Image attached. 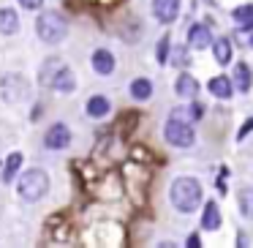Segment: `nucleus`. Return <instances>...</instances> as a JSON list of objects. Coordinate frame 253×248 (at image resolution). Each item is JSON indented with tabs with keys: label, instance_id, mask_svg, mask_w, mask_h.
Listing matches in <instances>:
<instances>
[{
	"label": "nucleus",
	"instance_id": "1",
	"mask_svg": "<svg viewBox=\"0 0 253 248\" xmlns=\"http://www.w3.org/2000/svg\"><path fill=\"white\" fill-rule=\"evenodd\" d=\"M202 197H204L202 186H199V180H193V177H177L169 188V199H171V204H174V210H180V213H193V210H199Z\"/></svg>",
	"mask_w": 253,
	"mask_h": 248
},
{
	"label": "nucleus",
	"instance_id": "2",
	"mask_svg": "<svg viewBox=\"0 0 253 248\" xmlns=\"http://www.w3.org/2000/svg\"><path fill=\"white\" fill-rule=\"evenodd\" d=\"M17 194H19V199L28 202V204L41 202V199L49 194V175H46V169L33 166V169L22 172V177L17 180Z\"/></svg>",
	"mask_w": 253,
	"mask_h": 248
},
{
	"label": "nucleus",
	"instance_id": "3",
	"mask_svg": "<svg viewBox=\"0 0 253 248\" xmlns=\"http://www.w3.org/2000/svg\"><path fill=\"white\" fill-rule=\"evenodd\" d=\"M39 77H41V82L49 85L57 93H74V90H77V77H74V71L63 60H57V57H49V60L44 63Z\"/></svg>",
	"mask_w": 253,
	"mask_h": 248
},
{
	"label": "nucleus",
	"instance_id": "4",
	"mask_svg": "<svg viewBox=\"0 0 253 248\" xmlns=\"http://www.w3.org/2000/svg\"><path fill=\"white\" fill-rule=\"evenodd\" d=\"M36 36H39L44 44H60L68 36V22L60 11H41L36 17Z\"/></svg>",
	"mask_w": 253,
	"mask_h": 248
},
{
	"label": "nucleus",
	"instance_id": "5",
	"mask_svg": "<svg viewBox=\"0 0 253 248\" xmlns=\"http://www.w3.org/2000/svg\"><path fill=\"white\" fill-rule=\"evenodd\" d=\"M0 96H3L6 104H28L30 96H33L30 79L22 77V74H6L0 79Z\"/></svg>",
	"mask_w": 253,
	"mask_h": 248
},
{
	"label": "nucleus",
	"instance_id": "6",
	"mask_svg": "<svg viewBox=\"0 0 253 248\" xmlns=\"http://www.w3.org/2000/svg\"><path fill=\"white\" fill-rule=\"evenodd\" d=\"M164 139L171 148H191L196 142V131H193V123L180 120V117H169L164 126Z\"/></svg>",
	"mask_w": 253,
	"mask_h": 248
},
{
	"label": "nucleus",
	"instance_id": "7",
	"mask_svg": "<svg viewBox=\"0 0 253 248\" xmlns=\"http://www.w3.org/2000/svg\"><path fill=\"white\" fill-rule=\"evenodd\" d=\"M71 145V128L66 123H55L49 131L44 134V148L46 150H66Z\"/></svg>",
	"mask_w": 253,
	"mask_h": 248
},
{
	"label": "nucleus",
	"instance_id": "8",
	"mask_svg": "<svg viewBox=\"0 0 253 248\" xmlns=\"http://www.w3.org/2000/svg\"><path fill=\"white\" fill-rule=\"evenodd\" d=\"M180 14V0H153V17L161 25H171Z\"/></svg>",
	"mask_w": 253,
	"mask_h": 248
},
{
	"label": "nucleus",
	"instance_id": "9",
	"mask_svg": "<svg viewBox=\"0 0 253 248\" xmlns=\"http://www.w3.org/2000/svg\"><path fill=\"white\" fill-rule=\"evenodd\" d=\"M90 66H93L95 74L109 77V74H115V55L109 50H95L93 57H90Z\"/></svg>",
	"mask_w": 253,
	"mask_h": 248
},
{
	"label": "nucleus",
	"instance_id": "10",
	"mask_svg": "<svg viewBox=\"0 0 253 248\" xmlns=\"http://www.w3.org/2000/svg\"><path fill=\"white\" fill-rule=\"evenodd\" d=\"M212 30L207 28V25H193L191 30H188V44L193 47V50H207V47H212Z\"/></svg>",
	"mask_w": 253,
	"mask_h": 248
},
{
	"label": "nucleus",
	"instance_id": "11",
	"mask_svg": "<svg viewBox=\"0 0 253 248\" xmlns=\"http://www.w3.org/2000/svg\"><path fill=\"white\" fill-rule=\"evenodd\" d=\"M174 93L180 96V99H185V101H193L199 96V82L191 77V74H180L177 82H174Z\"/></svg>",
	"mask_w": 253,
	"mask_h": 248
},
{
	"label": "nucleus",
	"instance_id": "12",
	"mask_svg": "<svg viewBox=\"0 0 253 248\" xmlns=\"http://www.w3.org/2000/svg\"><path fill=\"white\" fill-rule=\"evenodd\" d=\"M207 90L215 96V99L226 101V99H231V93H234V82H231L229 77H212L207 82Z\"/></svg>",
	"mask_w": 253,
	"mask_h": 248
},
{
	"label": "nucleus",
	"instance_id": "13",
	"mask_svg": "<svg viewBox=\"0 0 253 248\" xmlns=\"http://www.w3.org/2000/svg\"><path fill=\"white\" fill-rule=\"evenodd\" d=\"M234 88L240 90V93H251L253 88V71L248 63H237L234 66Z\"/></svg>",
	"mask_w": 253,
	"mask_h": 248
},
{
	"label": "nucleus",
	"instance_id": "14",
	"mask_svg": "<svg viewBox=\"0 0 253 248\" xmlns=\"http://www.w3.org/2000/svg\"><path fill=\"white\" fill-rule=\"evenodd\" d=\"M202 229H204V232H215V229H220V210H218V202H207V204H204V213H202Z\"/></svg>",
	"mask_w": 253,
	"mask_h": 248
},
{
	"label": "nucleus",
	"instance_id": "15",
	"mask_svg": "<svg viewBox=\"0 0 253 248\" xmlns=\"http://www.w3.org/2000/svg\"><path fill=\"white\" fill-rule=\"evenodd\" d=\"M19 30V14L14 8H0V36H14Z\"/></svg>",
	"mask_w": 253,
	"mask_h": 248
},
{
	"label": "nucleus",
	"instance_id": "16",
	"mask_svg": "<svg viewBox=\"0 0 253 248\" xmlns=\"http://www.w3.org/2000/svg\"><path fill=\"white\" fill-rule=\"evenodd\" d=\"M84 109H87V115H90V117L101 120V117L109 115L112 104H109V99H106V96H93V99H90L87 104H84Z\"/></svg>",
	"mask_w": 253,
	"mask_h": 248
},
{
	"label": "nucleus",
	"instance_id": "17",
	"mask_svg": "<svg viewBox=\"0 0 253 248\" xmlns=\"http://www.w3.org/2000/svg\"><path fill=\"white\" fill-rule=\"evenodd\" d=\"M212 55H215V60H218L220 66H229L231 55H234V50H231V41H229V39H215V41H212Z\"/></svg>",
	"mask_w": 253,
	"mask_h": 248
},
{
	"label": "nucleus",
	"instance_id": "18",
	"mask_svg": "<svg viewBox=\"0 0 253 248\" xmlns=\"http://www.w3.org/2000/svg\"><path fill=\"white\" fill-rule=\"evenodd\" d=\"M202 115H204V106H202V104L177 106V109L171 112V117H180V120H188V123H196V120H202Z\"/></svg>",
	"mask_w": 253,
	"mask_h": 248
},
{
	"label": "nucleus",
	"instance_id": "19",
	"mask_svg": "<svg viewBox=\"0 0 253 248\" xmlns=\"http://www.w3.org/2000/svg\"><path fill=\"white\" fill-rule=\"evenodd\" d=\"M150 96H153V82H150L147 77H139L131 82V99L136 101H147Z\"/></svg>",
	"mask_w": 253,
	"mask_h": 248
},
{
	"label": "nucleus",
	"instance_id": "20",
	"mask_svg": "<svg viewBox=\"0 0 253 248\" xmlns=\"http://www.w3.org/2000/svg\"><path fill=\"white\" fill-rule=\"evenodd\" d=\"M19 169H22V153H11L6 158V166H3V183H14Z\"/></svg>",
	"mask_w": 253,
	"mask_h": 248
},
{
	"label": "nucleus",
	"instance_id": "21",
	"mask_svg": "<svg viewBox=\"0 0 253 248\" xmlns=\"http://www.w3.org/2000/svg\"><path fill=\"white\" fill-rule=\"evenodd\" d=\"M231 17H234V22L242 25V30H251L253 28V3H248V6H237L234 11H231Z\"/></svg>",
	"mask_w": 253,
	"mask_h": 248
},
{
	"label": "nucleus",
	"instance_id": "22",
	"mask_svg": "<svg viewBox=\"0 0 253 248\" xmlns=\"http://www.w3.org/2000/svg\"><path fill=\"white\" fill-rule=\"evenodd\" d=\"M240 210H242L245 218L253 221V191H251V188H242V191H240Z\"/></svg>",
	"mask_w": 253,
	"mask_h": 248
},
{
	"label": "nucleus",
	"instance_id": "23",
	"mask_svg": "<svg viewBox=\"0 0 253 248\" xmlns=\"http://www.w3.org/2000/svg\"><path fill=\"white\" fill-rule=\"evenodd\" d=\"M169 44H171L169 36H164V39L158 41V52H155V57H158L161 66H166V60H169Z\"/></svg>",
	"mask_w": 253,
	"mask_h": 248
},
{
	"label": "nucleus",
	"instance_id": "24",
	"mask_svg": "<svg viewBox=\"0 0 253 248\" xmlns=\"http://www.w3.org/2000/svg\"><path fill=\"white\" fill-rule=\"evenodd\" d=\"M22 8H28V11H39L41 6H44V0H17Z\"/></svg>",
	"mask_w": 253,
	"mask_h": 248
},
{
	"label": "nucleus",
	"instance_id": "25",
	"mask_svg": "<svg viewBox=\"0 0 253 248\" xmlns=\"http://www.w3.org/2000/svg\"><path fill=\"white\" fill-rule=\"evenodd\" d=\"M182 63H188V52L185 50H177L174 52V66H182Z\"/></svg>",
	"mask_w": 253,
	"mask_h": 248
},
{
	"label": "nucleus",
	"instance_id": "26",
	"mask_svg": "<svg viewBox=\"0 0 253 248\" xmlns=\"http://www.w3.org/2000/svg\"><path fill=\"white\" fill-rule=\"evenodd\" d=\"M251 128H253V117H251V120L245 123V126H242V131L237 134V139H245V137H248V131H251Z\"/></svg>",
	"mask_w": 253,
	"mask_h": 248
},
{
	"label": "nucleus",
	"instance_id": "27",
	"mask_svg": "<svg viewBox=\"0 0 253 248\" xmlns=\"http://www.w3.org/2000/svg\"><path fill=\"white\" fill-rule=\"evenodd\" d=\"M188 246H191V248H199V235H191V237H188Z\"/></svg>",
	"mask_w": 253,
	"mask_h": 248
},
{
	"label": "nucleus",
	"instance_id": "28",
	"mask_svg": "<svg viewBox=\"0 0 253 248\" xmlns=\"http://www.w3.org/2000/svg\"><path fill=\"white\" fill-rule=\"evenodd\" d=\"M251 47H253V36H251Z\"/></svg>",
	"mask_w": 253,
	"mask_h": 248
}]
</instances>
